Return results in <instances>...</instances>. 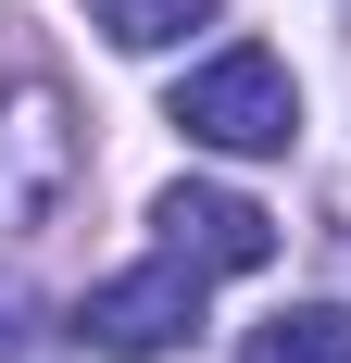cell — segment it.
Segmentation results:
<instances>
[{
    "label": "cell",
    "mask_w": 351,
    "mask_h": 363,
    "mask_svg": "<svg viewBox=\"0 0 351 363\" xmlns=\"http://www.w3.org/2000/svg\"><path fill=\"white\" fill-rule=\"evenodd\" d=\"M201 326V263H139V276H101V289L75 301V338L88 351H113V363H163L176 338Z\"/></svg>",
    "instance_id": "3"
},
{
    "label": "cell",
    "mask_w": 351,
    "mask_h": 363,
    "mask_svg": "<svg viewBox=\"0 0 351 363\" xmlns=\"http://www.w3.org/2000/svg\"><path fill=\"white\" fill-rule=\"evenodd\" d=\"M239 363H351V301H301L276 326H251Z\"/></svg>",
    "instance_id": "5"
},
{
    "label": "cell",
    "mask_w": 351,
    "mask_h": 363,
    "mask_svg": "<svg viewBox=\"0 0 351 363\" xmlns=\"http://www.w3.org/2000/svg\"><path fill=\"white\" fill-rule=\"evenodd\" d=\"M226 0H101V38L113 50H176L188 26H213Z\"/></svg>",
    "instance_id": "6"
},
{
    "label": "cell",
    "mask_w": 351,
    "mask_h": 363,
    "mask_svg": "<svg viewBox=\"0 0 351 363\" xmlns=\"http://www.w3.org/2000/svg\"><path fill=\"white\" fill-rule=\"evenodd\" d=\"M176 125H188L201 150H226V163H276V150L301 138V88H288L276 50L239 38V50H213V63L176 88Z\"/></svg>",
    "instance_id": "2"
},
{
    "label": "cell",
    "mask_w": 351,
    "mask_h": 363,
    "mask_svg": "<svg viewBox=\"0 0 351 363\" xmlns=\"http://www.w3.org/2000/svg\"><path fill=\"white\" fill-rule=\"evenodd\" d=\"M151 225H163V251L201 263V276H251V263H276V213L239 201V188H163Z\"/></svg>",
    "instance_id": "4"
},
{
    "label": "cell",
    "mask_w": 351,
    "mask_h": 363,
    "mask_svg": "<svg viewBox=\"0 0 351 363\" xmlns=\"http://www.w3.org/2000/svg\"><path fill=\"white\" fill-rule=\"evenodd\" d=\"M75 188H88V125H75V101L38 63H13L0 75V238L63 225Z\"/></svg>",
    "instance_id": "1"
},
{
    "label": "cell",
    "mask_w": 351,
    "mask_h": 363,
    "mask_svg": "<svg viewBox=\"0 0 351 363\" xmlns=\"http://www.w3.org/2000/svg\"><path fill=\"white\" fill-rule=\"evenodd\" d=\"M50 351H63V326H50L26 289H0V363H50Z\"/></svg>",
    "instance_id": "7"
}]
</instances>
